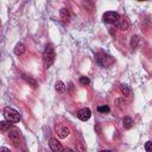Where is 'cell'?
<instances>
[{"instance_id": "cell-17", "label": "cell", "mask_w": 152, "mask_h": 152, "mask_svg": "<svg viewBox=\"0 0 152 152\" xmlns=\"http://www.w3.org/2000/svg\"><path fill=\"white\" fill-rule=\"evenodd\" d=\"M138 40H139V38H138V36H134V37H132V39H131V48H137V44H138Z\"/></svg>"}, {"instance_id": "cell-10", "label": "cell", "mask_w": 152, "mask_h": 152, "mask_svg": "<svg viewBox=\"0 0 152 152\" xmlns=\"http://www.w3.org/2000/svg\"><path fill=\"white\" fill-rule=\"evenodd\" d=\"M59 14H61V19H62L63 21H69V19H70V13H69V10H68V8H62L61 12H59Z\"/></svg>"}, {"instance_id": "cell-4", "label": "cell", "mask_w": 152, "mask_h": 152, "mask_svg": "<svg viewBox=\"0 0 152 152\" xmlns=\"http://www.w3.org/2000/svg\"><path fill=\"white\" fill-rule=\"evenodd\" d=\"M96 61L97 63L101 65V66H108L113 63V58L108 55H104V53H101V55H97L96 57Z\"/></svg>"}, {"instance_id": "cell-21", "label": "cell", "mask_w": 152, "mask_h": 152, "mask_svg": "<svg viewBox=\"0 0 152 152\" xmlns=\"http://www.w3.org/2000/svg\"><path fill=\"white\" fill-rule=\"evenodd\" d=\"M1 152H10V150L7 148V147H1V150H0Z\"/></svg>"}, {"instance_id": "cell-19", "label": "cell", "mask_w": 152, "mask_h": 152, "mask_svg": "<svg viewBox=\"0 0 152 152\" xmlns=\"http://www.w3.org/2000/svg\"><path fill=\"white\" fill-rule=\"evenodd\" d=\"M97 110L100 113H108L109 112V107L108 106H99L97 107Z\"/></svg>"}, {"instance_id": "cell-8", "label": "cell", "mask_w": 152, "mask_h": 152, "mask_svg": "<svg viewBox=\"0 0 152 152\" xmlns=\"http://www.w3.org/2000/svg\"><path fill=\"white\" fill-rule=\"evenodd\" d=\"M8 137H10V139H11L14 144H18L19 140H20V132L17 131V129H12V131L8 132Z\"/></svg>"}, {"instance_id": "cell-15", "label": "cell", "mask_w": 152, "mask_h": 152, "mask_svg": "<svg viewBox=\"0 0 152 152\" xmlns=\"http://www.w3.org/2000/svg\"><path fill=\"white\" fill-rule=\"evenodd\" d=\"M11 126H12V124H10V121H1L0 122V128H1V131H6V129H10L11 128Z\"/></svg>"}, {"instance_id": "cell-20", "label": "cell", "mask_w": 152, "mask_h": 152, "mask_svg": "<svg viewBox=\"0 0 152 152\" xmlns=\"http://www.w3.org/2000/svg\"><path fill=\"white\" fill-rule=\"evenodd\" d=\"M145 150L146 152H152V141H147L145 144Z\"/></svg>"}, {"instance_id": "cell-22", "label": "cell", "mask_w": 152, "mask_h": 152, "mask_svg": "<svg viewBox=\"0 0 152 152\" xmlns=\"http://www.w3.org/2000/svg\"><path fill=\"white\" fill-rule=\"evenodd\" d=\"M63 152H76V151H74V150H71V148H66V150H64Z\"/></svg>"}, {"instance_id": "cell-7", "label": "cell", "mask_w": 152, "mask_h": 152, "mask_svg": "<svg viewBox=\"0 0 152 152\" xmlns=\"http://www.w3.org/2000/svg\"><path fill=\"white\" fill-rule=\"evenodd\" d=\"M90 116H91V112H90L89 108H82V109L78 110V113H77V118H78L80 120H82V121L89 120Z\"/></svg>"}, {"instance_id": "cell-12", "label": "cell", "mask_w": 152, "mask_h": 152, "mask_svg": "<svg viewBox=\"0 0 152 152\" xmlns=\"http://www.w3.org/2000/svg\"><path fill=\"white\" fill-rule=\"evenodd\" d=\"M122 125H124V127H125L126 129H129V128L133 126V120H132V118L125 116V118L122 119Z\"/></svg>"}, {"instance_id": "cell-9", "label": "cell", "mask_w": 152, "mask_h": 152, "mask_svg": "<svg viewBox=\"0 0 152 152\" xmlns=\"http://www.w3.org/2000/svg\"><path fill=\"white\" fill-rule=\"evenodd\" d=\"M116 26H118L120 30L126 31V30H128V27H129V23H128V20H127L126 18H120V20L116 23Z\"/></svg>"}, {"instance_id": "cell-13", "label": "cell", "mask_w": 152, "mask_h": 152, "mask_svg": "<svg viewBox=\"0 0 152 152\" xmlns=\"http://www.w3.org/2000/svg\"><path fill=\"white\" fill-rule=\"evenodd\" d=\"M55 89H56L57 93L62 94V93H64V90H65V84H64L62 81H57L56 84H55Z\"/></svg>"}, {"instance_id": "cell-5", "label": "cell", "mask_w": 152, "mask_h": 152, "mask_svg": "<svg viewBox=\"0 0 152 152\" xmlns=\"http://www.w3.org/2000/svg\"><path fill=\"white\" fill-rule=\"evenodd\" d=\"M55 129H56V133H57V135H58L59 138H62V139L66 138V137L69 135V133H70L69 128H68L66 126H64V125H57Z\"/></svg>"}, {"instance_id": "cell-3", "label": "cell", "mask_w": 152, "mask_h": 152, "mask_svg": "<svg viewBox=\"0 0 152 152\" xmlns=\"http://www.w3.org/2000/svg\"><path fill=\"white\" fill-rule=\"evenodd\" d=\"M102 20L106 24H116L120 20V15L116 12H106L102 15Z\"/></svg>"}, {"instance_id": "cell-6", "label": "cell", "mask_w": 152, "mask_h": 152, "mask_svg": "<svg viewBox=\"0 0 152 152\" xmlns=\"http://www.w3.org/2000/svg\"><path fill=\"white\" fill-rule=\"evenodd\" d=\"M49 146H50V148H51V151H53V152H63L64 150H63V146L61 145V142L57 140V139H50V141H49Z\"/></svg>"}, {"instance_id": "cell-2", "label": "cell", "mask_w": 152, "mask_h": 152, "mask_svg": "<svg viewBox=\"0 0 152 152\" xmlns=\"http://www.w3.org/2000/svg\"><path fill=\"white\" fill-rule=\"evenodd\" d=\"M4 116H5V119H6L7 121L13 122V124L20 121V115H19V113H18L15 109L11 108V107H5V108H4Z\"/></svg>"}, {"instance_id": "cell-1", "label": "cell", "mask_w": 152, "mask_h": 152, "mask_svg": "<svg viewBox=\"0 0 152 152\" xmlns=\"http://www.w3.org/2000/svg\"><path fill=\"white\" fill-rule=\"evenodd\" d=\"M55 61V50L52 45H48L43 52V65L45 69L50 68Z\"/></svg>"}, {"instance_id": "cell-24", "label": "cell", "mask_w": 152, "mask_h": 152, "mask_svg": "<svg viewBox=\"0 0 152 152\" xmlns=\"http://www.w3.org/2000/svg\"><path fill=\"white\" fill-rule=\"evenodd\" d=\"M100 152H112V151H109V150H102V151H100Z\"/></svg>"}, {"instance_id": "cell-14", "label": "cell", "mask_w": 152, "mask_h": 152, "mask_svg": "<svg viewBox=\"0 0 152 152\" xmlns=\"http://www.w3.org/2000/svg\"><path fill=\"white\" fill-rule=\"evenodd\" d=\"M120 90H121V93H122L125 96H129V94H131V90H129L128 86H126V84H121V86H120Z\"/></svg>"}, {"instance_id": "cell-26", "label": "cell", "mask_w": 152, "mask_h": 152, "mask_svg": "<svg viewBox=\"0 0 152 152\" xmlns=\"http://www.w3.org/2000/svg\"><path fill=\"white\" fill-rule=\"evenodd\" d=\"M50 152H53V151H50Z\"/></svg>"}, {"instance_id": "cell-25", "label": "cell", "mask_w": 152, "mask_h": 152, "mask_svg": "<svg viewBox=\"0 0 152 152\" xmlns=\"http://www.w3.org/2000/svg\"><path fill=\"white\" fill-rule=\"evenodd\" d=\"M20 152H25V151H20Z\"/></svg>"}, {"instance_id": "cell-23", "label": "cell", "mask_w": 152, "mask_h": 152, "mask_svg": "<svg viewBox=\"0 0 152 152\" xmlns=\"http://www.w3.org/2000/svg\"><path fill=\"white\" fill-rule=\"evenodd\" d=\"M95 128H96V131H97V134H101V129H100V127H99V126H96Z\"/></svg>"}, {"instance_id": "cell-11", "label": "cell", "mask_w": 152, "mask_h": 152, "mask_svg": "<svg viewBox=\"0 0 152 152\" xmlns=\"http://www.w3.org/2000/svg\"><path fill=\"white\" fill-rule=\"evenodd\" d=\"M25 52V45L23 44V43H18L17 45H15V48H14V53L17 55V56H20V55H23Z\"/></svg>"}, {"instance_id": "cell-16", "label": "cell", "mask_w": 152, "mask_h": 152, "mask_svg": "<svg viewBox=\"0 0 152 152\" xmlns=\"http://www.w3.org/2000/svg\"><path fill=\"white\" fill-rule=\"evenodd\" d=\"M23 78H24V80H25L26 82H28V83H31V86H32V87H36V86H37V83H36V81H34V80H32L31 77H27L26 75H23Z\"/></svg>"}, {"instance_id": "cell-18", "label": "cell", "mask_w": 152, "mask_h": 152, "mask_svg": "<svg viewBox=\"0 0 152 152\" xmlns=\"http://www.w3.org/2000/svg\"><path fill=\"white\" fill-rule=\"evenodd\" d=\"M80 83H81L82 86H87V84L90 83V80H89L88 77H86V76H82V77L80 78Z\"/></svg>"}]
</instances>
